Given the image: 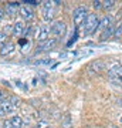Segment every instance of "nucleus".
I'll list each match as a JSON object with an SVG mask.
<instances>
[{"label": "nucleus", "mask_w": 122, "mask_h": 128, "mask_svg": "<svg viewBox=\"0 0 122 128\" xmlns=\"http://www.w3.org/2000/svg\"><path fill=\"white\" fill-rule=\"evenodd\" d=\"M87 16H88V10H87L85 6H80L72 12V20H74V24L80 27L84 22H85Z\"/></svg>", "instance_id": "2"}, {"label": "nucleus", "mask_w": 122, "mask_h": 128, "mask_svg": "<svg viewBox=\"0 0 122 128\" xmlns=\"http://www.w3.org/2000/svg\"><path fill=\"white\" fill-rule=\"evenodd\" d=\"M65 32H67V24L64 23L63 20H55V22H53V23H51L50 33L55 37V38L63 37L64 34H65Z\"/></svg>", "instance_id": "3"}, {"label": "nucleus", "mask_w": 122, "mask_h": 128, "mask_svg": "<svg viewBox=\"0 0 122 128\" xmlns=\"http://www.w3.org/2000/svg\"><path fill=\"white\" fill-rule=\"evenodd\" d=\"M7 43H9V36H7V33L0 32V48L4 46V44H7Z\"/></svg>", "instance_id": "16"}, {"label": "nucleus", "mask_w": 122, "mask_h": 128, "mask_svg": "<svg viewBox=\"0 0 122 128\" xmlns=\"http://www.w3.org/2000/svg\"><path fill=\"white\" fill-rule=\"evenodd\" d=\"M14 48H16V44L14 43H7V44H4V46L0 48V56H9L10 53H13Z\"/></svg>", "instance_id": "12"}, {"label": "nucleus", "mask_w": 122, "mask_h": 128, "mask_svg": "<svg viewBox=\"0 0 122 128\" xmlns=\"http://www.w3.org/2000/svg\"><path fill=\"white\" fill-rule=\"evenodd\" d=\"M18 3H9V4L6 6V12H9V14H14L16 13V9L18 7Z\"/></svg>", "instance_id": "17"}, {"label": "nucleus", "mask_w": 122, "mask_h": 128, "mask_svg": "<svg viewBox=\"0 0 122 128\" xmlns=\"http://www.w3.org/2000/svg\"><path fill=\"white\" fill-rule=\"evenodd\" d=\"M118 104H119V105H122V98H121V100H118Z\"/></svg>", "instance_id": "26"}, {"label": "nucleus", "mask_w": 122, "mask_h": 128, "mask_svg": "<svg viewBox=\"0 0 122 128\" xmlns=\"http://www.w3.org/2000/svg\"><path fill=\"white\" fill-rule=\"evenodd\" d=\"M10 122L13 124L14 128H23L24 127V121L20 115H13L11 118H10Z\"/></svg>", "instance_id": "13"}, {"label": "nucleus", "mask_w": 122, "mask_h": 128, "mask_svg": "<svg viewBox=\"0 0 122 128\" xmlns=\"http://www.w3.org/2000/svg\"><path fill=\"white\" fill-rule=\"evenodd\" d=\"M36 127L37 128H48V122L47 121H38Z\"/></svg>", "instance_id": "20"}, {"label": "nucleus", "mask_w": 122, "mask_h": 128, "mask_svg": "<svg viewBox=\"0 0 122 128\" xmlns=\"http://www.w3.org/2000/svg\"><path fill=\"white\" fill-rule=\"evenodd\" d=\"M4 14H6V10L4 9H0V20L4 17Z\"/></svg>", "instance_id": "24"}, {"label": "nucleus", "mask_w": 122, "mask_h": 128, "mask_svg": "<svg viewBox=\"0 0 122 128\" xmlns=\"http://www.w3.org/2000/svg\"><path fill=\"white\" fill-rule=\"evenodd\" d=\"M121 120H122V118H121Z\"/></svg>", "instance_id": "27"}, {"label": "nucleus", "mask_w": 122, "mask_h": 128, "mask_svg": "<svg viewBox=\"0 0 122 128\" xmlns=\"http://www.w3.org/2000/svg\"><path fill=\"white\" fill-rule=\"evenodd\" d=\"M114 36L117 37V38L122 37V23H121V24H119V26L117 27V30H115V34H114Z\"/></svg>", "instance_id": "19"}, {"label": "nucleus", "mask_w": 122, "mask_h": 128, "mask_svg": "<svg viewBox=\"0 0 122 128\" xmlns=\"http://www.w3.org/2000/svg\"><path fill=\"white\" fill-rule=\"evenodd\" d=\"M50 27L47 26V24H43V26H40V28H38V32H37L36 34V38L38 43H41V41H45L50 38Z\"/></svg>", "instance_id": "8"}, {"label": "nucleus", "mask_w": 122, "mask_h": 128, "mask_svg": "<svg viewBox=\"0 0 122 128\" xmlns=\"http://www.w3.org/2000/svg\"><path fill=\"white\" fill-rule=\"evenodd\" d=\"M53 6H54V3H51V2H43L41 3V16L44 18V22H53V18H54Z\"/></svg>", "instance_id": "4"}, {"label": "nucleus", "mask_w": 122, "mask_h": 128, "mask_svg": "<svg viewBox=\"0 0 122 128\" xmlns=\"http://www.w3.org/2000/svg\"><path fill=\"white\" fill-rule=\"evenodd\" d=\"M100 26V18L95 13H88L85 22H84V28H85V33H94L95 28Z\"/></svg>", "instance_id": "1"}, {"label": "nucleus", "mask_w": 122, "mask_h": 128, "mask_svg": "<svg viewBox=\"0 0 122 128\" xmlns=\"http://www.w3.org/2000/svg\"><path fill=\"white\" fill-rule=\"evenodd\" d=\"M3 100H6V91L0 88V102H1Z\"/></svg>", "instance_id": "23"}, {"label": "nucleus", "mask_w": 122, "mask_h": 128, "mask_svg": "<svg viewBox=\"0 0 122 128\" xmlns=\"http://www.w3.org/2000/svg\"><path fill=\"white\" fill-rule=\"evenodd\" d=\"M24 30H26V22H23V20H17V22L13 24L11 34H13L14 37H20V36L24 34Z\"/></svg>", "instance_id": "9"}, {"label": "nucleus", "mask_w": 122, "mask_h": 128, "mask_svg": "<svg viewBox=\"0 0 122 128\" xmlns=\"http://www.w3.org/2000/svg\"><path fill=\"white\" fill-rule=\"evenodd\" d=\"M18 14L21 17L23 22H31L34 18V10L30 7L28 4H21L18 9Z\"/></svg>", "instance_id": "6"}, {"label": "nucleus", "mask_w": 122, "mask_h": 128, "mask_svg": "<svg viewBox=\"0 0 122 128\" xmlns=\"http://www.w3.org/2000/svg\"><path fill=\"white\" fill-rule=\"evenodd\" d=\"M108 74H109V77H111L112 81H118V82H121L122 84V66L121 64H115V66H112Z\"/></svg>", "instance_id": "7"}, {"label": "nucleus", "mask_w": 122, "mask_h": 128, "mask_svg": "<svg viewBox=\"0 0 122 128\" xmlns=\"http://www.w3.org/2000/svg\"><path fill=\"white\" fill-rule=\"evenodd\" d=\"M94 7H95L97 10L102 9V2H98V0H97V2H94Z\"/></svg>", "instance_id": "22"}, {"label": "nucleus", "mask_w": 122, "mask_h": 128, "mask_svg": "<svg viewBox=\"0 0 122 128\" xmlns=\"http://www.w3.org/2000/svg\"><path fill=\"white\" fill-rule=\"evenodd\" d=\"M4 115H6V112H4V111H3V108L0 107V118H3Z\"/></svg>", "instance_id": "25"}, {"label": "nucleus", "mask_w": 122, "mask_h": 128, "mask_svg": "<svg viewBox=\"0 0 122 128\" xmlns=\"http://www.w3.org/2000/svg\"><path fill=\"white\" fill-rule=\"evenodd\" d=\"M109 26H112V18L109 17V16H105L102 20H100V26H98V27L105 30V28H108Z\"/></svg>", "instance_id": "14"}, {"label": "nucleus", "mask_w": 122, "mask_h": 128, "mask_svg": "<svg viewBox=\"0 0 122 128\" xmlns=\"http://www.w3.org/2000/svg\"><path fill=\"white\" fill-rule=\"evenodd\" d=\"M114 6H115V2H114V0H107V2H102V9H104V10L112 9Z\"/></svg>", "instance_id": "18"}, {"label": "nucleus", "mask_w": 122, "mask_h": 128, "mask_svg": "<svg viewBox=\"0 0 122 128\" xmlns=\"http://www.w3.org/2000/svg\"><path fill=\"white\" fill-rule=\"evenodd\" d=\"M90 70L91 71H95V73H100L101 70H104V63L102 61H95L90 66Z\"/></svg>", "instance_id": "15"}, {"label": "nucleus", "mask_w": 122, "mask_h": 128, "mask_svg": "<svg viewBox=\"0 0 122 128\" xmlns=\"http://www.w3.org/2000/svg\"><path fill=\"white\" fill-rule=\"evenodd\" d=\"M114 34H115V27H114V24H112V26H109L108 28H105L104 32H102V34H101V37H100V40L101 41L109 40V38H111V36H114Z\"/></svg>", "instance_id": "11"}, {"label": "nucleus", "mask_w": 122, "mask_h": 128, "mask_svg": "<svg viewBox=\"0 0 122 128\" xmlns=\"http://www.w3.org/2000/svg\"><path fill=\"white\" fill-rule=\"evenodd\" d=\"M0 107L3 108V111H4L6 114H13L14 111H16V105H14L10 100H7V98L0 102Z\"/></svg>", "instance_id": "10"}, {"label": "nucleus", "mask_w": 122, "mask_h": 128, "mask_svg": "<svg viewBox=\"0 0 122 128\" xmlns=\"http://www.w3.org/2000/svg\"><path fill=\"white\" fill-rule=\"evenodd\" d=\"M3 128H14L13 124L10 122V120H4V122H3Z\"/></svg>", "instance_id": "21"}, {"label": "nucleus", "mask_w": 122, "mask_h": 128, "mask_svg": "<svg viewBox=\"0 0 122 128\" xmlns=\"http://www.w3.org/2000/svg\"><path fill=\"white\" fill-rule=\"evenodd\" d=\"M55 44H57V38H48V40L45 41H41V43H38L36 47V53L38 54V53H44V51H50L53 50L55 47Z\"/></svg>", "instance_id": "5"}]
</instances>
